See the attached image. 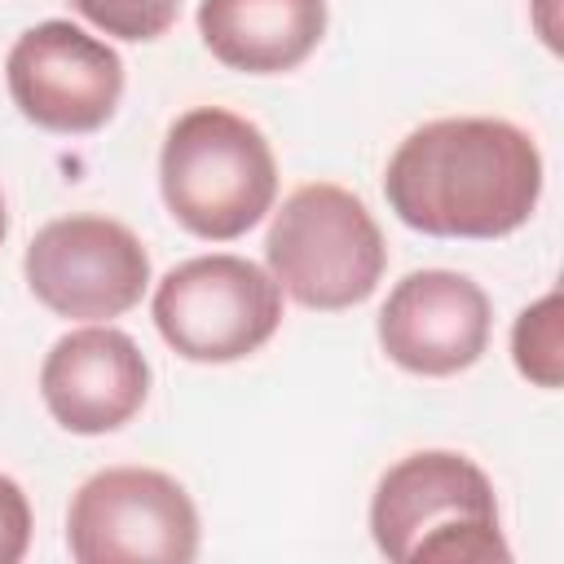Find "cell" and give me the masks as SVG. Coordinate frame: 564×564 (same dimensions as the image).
<instances>
[{"mask_svg":"<svg viewBox=\"0 0 564 564\" xmlns=\"http://www.w3.org/2000/svg\"><path fill=\"white\" fill-rule=\"evenodd\" d=\"M370 533L397 564L511 560L489 476L454 449H419L392 463L370 498Z\"/></svg>","mask_w":564,"mask_h":564,"instance_id":"7a4b0ae2","label":"cell"},{"mask_svg":"<svg viewBox=\"0 0 564 564\" xmlns=\"http://www.w3.org/2000/svg\"><path fill=\"white\" fill-rule=\"evenodd\" d=\"M79 18H88L97 31L115 35V40H159L167 35V26L181 13V0H66Z\"/></svg>","mask_w":564,"mask_h":564,"instance_id":"4fadbf2b","label":"cell"},{"mask_svg":"<svg viewBox=\"0 0 564 564\" xmlns=\"http://www.w3.org/2000/svg\"><path fill=\"white\" fill-rule=\"evenodd\" d=\"M31 546V502L13 476H0V564H18Z\"/></svg>","mask_w":564,"mask_h":564,"instance_id":"5bb4252c","label":"cell"},{"mask_svg":"<svg viewBox=\"0 0 564 564\" xmlns=\"http://www.w3.org/2000/svg\"><path fill=\"white\" fill-rule=\"evenodd\" d=\"M154 326L185 361H242L264 348L282 322V286L260 264L216 251L163 273L154 286Z\"/></svg>","mask_w":564,"mask_h":564,"instance_id":"5b68a950","label":"cell"},{"mask_svg":"<svg viewBox=\"0 0 564 564\" xmlns=\"http://www.w3.org/2000/svg\"><path fill=\"white\" fill-rule=\"evenodd\" d=\"M494 308L480 282L454 269L405 273L379 308L383 352L423 379H445L480 361L489 348Z\"/></svg>","mask_w":564,"mask_h":564,"instance_id":"9c48e42d","label":"cell"},{"mask_svg":"<svg viewBox=\"0 0 564 564\" xmlns=\"http://www.w3.org/2000/svg\"><path fill=\"white\" fill-rule=\"evenodd\" d=\"M198 35L242 75L295 70L326 35V0H198Z\"/></svg>","mask_w":564,"mask_h":564,"instance_id":"8fae6325","label":"cell"},{"mask_svg":"<svg viewBox=\"0 0 564 564\" xmlns=\"http://www.w3.org/2000/svg\"><path fill=\"white\" fill-rule=\"evenodd\" d=\"M22 273L48 313L110 322L145 295L150 256L141 238L110 216H62L31 238Z\"/></svg>","mask_w":564,"mask_h":564,"instance_id":"52a82bcc","label":"cell"},{"mask_svg":"<svg viewBox=\"0 0 564 564\" xmlns=\"http://www.w3.org/2000/svg\"><path fill=\"white\" fill-rule=\"evenodd\" d=\"M511 357H516V370L538 383V388H560L564 370V339H560V291H546L538 304H529L520 317H516V330H511Z\"/></svg>","mask_w":564,"mask_h":564,"instance_id":"7c38bea8","label":"cell"},{"mask_svg":"<svg viewBox=\"0 0 564 564\" xmlns=\"http://www.w3.org/2000/svg\"><path fill=\"white\" fill-rule=\"evenodd\" d=\"M4 234H9V212H4V198H0V242H4Z\"/></svg>","mask_w":564,"mask_h":564,"instance_id":"9a60e30c","label":"cell"},{"mask_svg":"<svg viewBox=\"0 0 564 564\" xmlns=\"http://www.w3.org/2000/svg\"><path fill=\"white\" fill-rule=\"evenodd\" d=\"M264 260L273 282L304 308H352L375 295L388 247L366 203L330 181L300 185L286 194L269 225Z\"/></svg>","mask_w":564,"mask_h":564,"instance_id":"277c9868","label":"cell"},{"mask_svg":"<svg viewBox=\"0 0 564 564\" xmlns=\"http://www.w3.org/2000/svg\"><path fill=\"white\" fill-rule=\"evenodd\" d=\"M40 397L66 432L101 436L145 405L150 361L132 335L88 322L48 348L40 366Z\"/></svg>","mask_w":564,"mask_h":564,"instance_id":"30bf717a","label":"cell"},{"mask_svg":"<svg viewBox=\"0 0 564 564\" xmlns=\"http://www.w3.org/2000/svg\"><path fill=\"white\" fill-rule=\"evenodd\" d=\"M9 97L44 132H97L123 97L119 53L75 22L48 18L22 31L4 62Z\"/></svg>","mask_w":564,"mask_h":564,"instance_id":"ba28073f","label":"cell"},{"mask_svg":"<svg viewBox=\"0 0 564 564\" xmlns=\"http://www.w3.org/2000/svg\"><path fill=\"white\" fill-rule=\"evenodd\" d=\"M383 194L419 234L507 238L542 198V154L524 128L494 115L432 119L392 150Z\"/></svg>","mask_w":564,"mask_h":564,"instance_id":"6da1fadb","label":"cell"},{"mask_svg":"<svg viewBox=\"0 0 564 564\" xmlns=\"http://www.w3.org/2000/svg\"><path fill=\"white\" fill-rule=\"evenodd\" d=\"M159 189L176 225L194 238L229 242L273 207L278 163L251 119L225 106H194L167 128Z\"/></svg>","mask_w":564,"mask_h":564,"instance_id":"3957f363","label":"cell"},{"mask_svg":"<svg viewBox=\"0 0 564 564\" xmlns=\"http://www.w3.org/2000/svg\"><path fill=\"white\" fill-rule=\"evenodd\" d=\"M66 551L79 564H189L198 555V511L167 471L106 467L70 498Z\"/></svg>","mask_w":564,"mask_h":564,"instance_id":"8992f818","label":"cell"}]
</instances>
